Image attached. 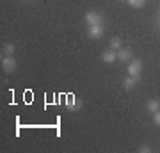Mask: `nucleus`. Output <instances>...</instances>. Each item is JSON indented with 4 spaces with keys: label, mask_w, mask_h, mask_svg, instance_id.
Listing matches in <instances>:
<instances>
[{
    "label": "nucleus",
    "mask_w": 160,
    "mask_h": 153,
    "mask_svg": "<svg viewBox=\"0 0 160 153\" xmlns=\"http://www.w3.org/2000/svg\"><path fill=\"white\" fill-rule=\"evenodd\" d=\"M102 61L105 64H114L116 61H118V52L112 50V48H109V50H105L102 54Z\"/></svg>",
    "instance_id": "nucleus-6"
},
{
    "label": "nucleus",
    "mask_w": 160,
    "mask_h": 153,
    "mask_svg": "<svg viewBox=\"0 0 160 153\" xmlns=\"http://www.w3.org/2000/svg\"><path fill=\"white\" fill-rule=\"evenodd\" d=\"M109 45H110V48H112V50H119L121 48V45H123V41H121V38H110V41H109Z\"/></svg>",
    "instance_id": "nucleus-11"
},
{
    "label": "nucleus",
    "mask_w": 160,
    "mask_h": 153,
    "mask_svg": "<svg viewBox=\"0 0 160 153\" xmlns=\"http://www.w3.org/2000/svg\"><path fill=\"white\" fill-rule=\"evenodd\" d=\"M153 123L157 126H160V110H157V112L153 114Z\"/></svg>",
    "instance_id": "nucleus-13"
},
{
    "label": "nucleus",
    "mask_w": 160,
    "mask_h": 153,
    "mask_svg": "<svg viewBox=\"0 0 160 153\" xmlns=\"http://www.w3.org/2000/svg\"><path fill=\"white\" fill-rule=\"evenodd\" d=\"M103 23L102 25H91V27H87V36L91 38V39H100L103 36Z\"/></svg>",
    "instance_id": "nucleus-4"
},
{
    "label": "nucleus",
    "mask_w": 160,
    "mask_h": 153,
    "mask_svg": "<svg viewBox=\"0 0 160 153\" xmlns=\"http://www.w3.org/2000/svg\"><path fill=\"white\" fill-rule=\"evenodd\" d=\"M137 82H139V77H132V75H128V77L123 80V89H125L126 93H130L132 89H135Z\"/></svg>",
    "instance_id": "nucleus-7"
},
{
    "label": "nucleus",
    "mask_w": 160,
    "mask_h": 153,
    "mask_svg": "<svg viewBox=\"0 0 160 153\" xmlns=\"http://www.w3.org/2000/svg\"><path fill=\"white\" fill-rule=\"evenodd\" d=\"M146 109H148L149 114H155L157 110H160V100L158 98H151V100L146 103Z\"/></svg>",
    "instance_id": "nucleus-9"
},
{
    "label": "nucleus",
    "mask_w": 160,
    "mask_h": 153,
    "mask_svg": "<svg viewBox=\"0 0 160 153\" xmlns=\"http://www.w3.org/2000/svg\"><path fill=\"white\" fill-rule=\"evenodd\" d=\"M126 4L133 9H141V7L146 6V0H126Z\"/></svg>",
    "instance_id": "nucleus-12"
},
{
    "label": "nucleus",
    "mask_w": 160,
    "mask_h": 153,
    "mask_svg": "<svg viewBox=\"0 0 160 153\" xmlns=\"http://www.w3.org/2000/svg\"><path fill=\"white\" fill-rule=\"evenodd\" d=\"M139 151H141V153H151V148H149V146H141V148H139Z\"/></svg>",
    "instance_id": "nucleus-14"
},
{
    "label": "nucleus",
    "mask_w": 160,
    "mask_h": 153,
    "mask_svg": "<svg viewBox=\"0 0 160 153\" xmlns=\"http://www.w3.org/2000/svg\"><path fill=\"white\" fill-rule=\"evenodd\" d=\"M14 50H16V45L14 43H7L2 48V55H14Z\"/></svg>",
    "instance_id": "nucleus-10"
},
{
    "label": "nucleus",
    "mask_w": 160,
    "mask_h": 153,
    "mask_svg": "<svg viewBox=\"0 0 160 153\" xmlns=\"http://www.w3.org/2000/svg\"><path fill=\"white\" fill-rule=\"evenodd\" d=\"M121 2H126V0H121Z\"/></svg>",
    "instance_id": "nucleus-16"
},
{
    "label": "nucleus",
    "mask_w": 160,
    "mask_h": 153,
    "mask_svg": "<svg viewBox=\"0 0 160 153\" xmlns=\"http://www.w3.org/2000/svg\"><path fill=\"white\" fill-rule=\"evenodd\" d=\"M142 68L144 64L142 61H139V59H132L130 63H128V75H132V77H141V73H142Z\"/></svg>",
    "instance_id": "nucleus-3"
},
{
    "label": "nucleus",
    "mask_w": 160,
    "mask_h": 153,
    "mask_svg": "<svg viewBox=\"0 0 160 153\" xmlns=\"http://www.w3.org/2000/svg\"><path fill=\"white\" fill-rule=\"evenodd\" d=\"M66 109L68 110H80L82 109V100L80 98H77V96H68V100H66Z\"/></svg>",
    "instance_id": "nucleus-5"
},
{
    "label": "nucleus",
    "mask_w": 160,
    "mask_h": 153,
    "mask_svg": "<svg viewBox=\"0 0 160 153\" xmlns=\"http://www.w3.org/2000/svg\"><path fill=\"white\" fill-rule=\"evenodd\" d=\"M0 64H2V69H4L6 73H12V71L18 68V61L12 55H2Z\"/></svg>",
    "instance_id": "nucleus-2"
},
{
    "label": "nucleus",
    "mask_w": 160,
    "mask_h": 153,
    "mask_svg": "<svg viewBox=\"0 0 160 153\" xmlns=\"http://www.w3.org/2000/svg\"><path fill=\"white\" fill-rule=\"evenodd\" d=\"M158 27H160V18H158Z\"/></svg>",
    "instance_id": "nucleus-15"
},
{
    "label": "nucleus",
    "mask_w": 160,
    "mask_h": 153,
    "mask_svg": "<svg viewBox=\"0 0 160 153\" xmlns=\"http://www.w3.org/2000/svg\"><path fill=\"white\" fill-rule=\"evenodd\" d=\"M84 22L87 23V27H91V25H102L105 22V18H103L102 13L98 11H87L84 14Z\"/></svg>",
    "instance_id": "nucleus-1"
},
{
    "label": "nucleus",
    "mask_w": 160,
    "mask_h": 153,
    "mask_svg": "<svg viewBox=\"0 0 160 153\" xmlns=\"http://www.w3.org/2000/svg\"><path fill=\"white\" fill-rule=\"evenodd\" d=\"M158 11H160V9H158Z\"/></svg>",
    "instance_id": "nucleus-17"
},
{
    "label": "nucleus",
    "mask_w": 160,
    "mask_h": 153,
    "mask_svg": "<svg viewBox=\"0 0 160 153\" xmlns=\"http://www.w3.org/2000/svg\"><path fill=\"white\" fill-rule=\"evenodd\" d=\"M133 54H132L130 48H119L118 50V61H123V63H130Z\"/></svg>",
    "instance_id": "nucleus-8"
}]
</instances>
